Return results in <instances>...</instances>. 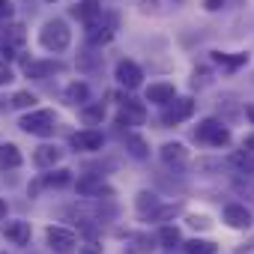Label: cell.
<instances>
[{
    "label": "cell",
    "instance_id": "cell-1",
    "mask_svg": "<svg viewBox=\"0 0 254 254\" xmlns=\"http://www.w3.org/2000/svg\"><path fill=\"white\" fill-rule=\"evenodd\" d=\"M69 39H72V33H69L66 21H60V18L48 21L39 30V42H42L45 51H63V48H69Z\"/></svg>",
    "mask_w": 254,
    "mask_h": 254
},
{
    "label": "cell",
    "instance_id": "cell-2",
    "mask_svg": "<svg viewBox=\"0 0 254 254\" xmlns=\"http://www.w3.org/2000/svg\"><path fill=\"white\" fill-rule=\"evenodd\" d=\"M21 132L36 135V138H51L54 135V111H30L27 117H21Z\"/></svg>",
    "mask_w": 254,
    "mask_h": 254
},
{
    "label": "cell",
    "instance_id": "cell-3",
    "mask_svg": "<svg viewBox=\"0 0 254 254\" xmlns=\"http://www.w3.org/2000/svg\"><path fill=\"white\" fill-rule=\"evenodd\" d=\"M194 138L200 141V144H209V147H227L230 144V132L224 129V126L218 123V120H203L197 129H194Z\"/></svg>",
    "mask_w": 254,
    "mask_h": 254
},
{
    "label": "cell",
    "instance_id": "cell-4",
    "mask_svg": "<svg viewBox=\"0 0 254 254\" xmlns=\"http://www.w3.org/2000/svg\"><path fill=\"white\" fill-rule=\"evenodd\" d=\"M191 114H194V99H177V102H168V108L162 114V123L165 126H180Z\"/></svg>",
    "mask_w": 254,
    "mask_h": 254
},
{
    "label": "cell",
    "instance_id": "cell-5",
    "mask_svg": "<svg viewBox=\"0 0 254 254\" xmlns=\"http://www.w3.org/2000/svg\"><path fill=\"white\" fill-rule=\"evenodd\" d=\"M114 30H117V15H108L105 21L96 18V21L87 24V39H90L93 45H105V42H111Z\"/></svg>",
    "mask_w": 254,
    "mask_h": 254
},
{
    "label": "cell",
    "instance_id": "cell-6",
    "mask_svg": "<svg viewBox=\"0 0 254 254\" xmlns=\"http://www.w3.org/2000/svg\"><path fill=\"white\" fill-rule=\"evenodd\" d=\"M144 120H147V111L135 99H126L123 102V111L117 114V126H141Z\"/></svg>",
    "mask_w": 254,
    "mask_h": 254
},
{
    "label": "cell",
    "instance_id": "cell-7",
    "mask_svg": "<svg viewBox=\"0 0 254 254\" xmlns=\"http://www.w3.org/2000/svg\"><path fill=\"white\" fill-rule=\"evenodd\" d=\"M141 69H138V63H132V60H120L117 63V81L126 87V90H135V87H141Z\"/></svg>",
    "mask_w": 254,
    "mask_h": 254
},
{
    "label": "cell",
    "instance_id": "cell-8",
    "mask_svg": "<svg viewBox=\"0 0 254 254\" xmlns=\"http://www.w3.org/2000/svg\"><path fill=\"white\" fill-rule=\"evenodd\" d=\"M78 194H84V197H111V189L102 183V177H96V174H87V177H81L78 180Z\"/></svg>",
    "mask_w": 254,
    "mask_h": 254
},
{
    "label": "cell",
    "instance_id": "cell-9",
    "mask_svg": "<svg viewBox=\"0 0 254 254\" xmlns=\"http://www.w3.org/2000/svg\"><path fill=\"white\" fill-rule=\"evenodd\" d=\"M75 233L72 230H66V227H48V245L54 248V251H60V254H66V251H72L75 248Z\"/></svg>",
    "mask_w": 254,
    "mask_h": 254
},
{
    "label": "cell",
    "instance_id": "cell-10",
    "mask_svg": "<svg viewBox=\"0 0 254 254\" xmlns=\"http://www.w3.org/2000/svg\"><path fill=\"white\" fill-rule=\"evenodd\" d=\"M224 221L236 230H245V227H251V212L242 203H227L224 206Z\"/></svg>",
    "mask_w": 254,
    "mask_h": 254
},
{
    "label": "cell",
    "instance_id": "cell-11",
    "mask_svg": "<svg viewBox=\"0 0 254 254\" xmlns=\"http://www.w3.org/2000/svg\"><path fill=\"white\" fill-rule=\"evenodd\" d=\"M102 132H93V129H84V132H75L72 135V147L75 150H102Z\"/></svg>",
    "mask_w": 254,
    "mask_h": 254
},
{
    "label": "cell",
    "instance_id": "cell-12",
    "mask_svg": "<svg viewBox=\"0 0 254 254\" xmlns=\"http://www.w3.org/2000/svg\"><path fill=\"white\" fill-rule=\"evenodd\" d=\"M60 69H63V66L54 63V60H33V63L24 66V75H27V78H51V75L60 72Z\"/></svg>",
    "mask_w": 254,
    "mask_h": 254
},
{
    "label": "cell",
    "instance_id": "cell-13",
    "mask_svg": "<svg viewBox=\"0 0 254 254\" xmlns=\"http://www.w3.org/2000/svg\"><path fill=\"white\" fill-rule=\"evenodd\" d=\"M72 15H75L78 21L90 24V21H96V18L102 15V3H99V0H81L78 6H72Z\"/></svg>",
    "mask_w": 254,
    "mask_h": 254
},
{
    "label": "cell",
    "instance_id": "cell-14",
    "mask_svg": "<svg viewBox=\"0 0 254 254\" xmlns=\"http://www.w3.org/2000/svg\"><path fill=\"white\" fill-rule=\"evenodd\" d=\"M63 159V150H57V147H39L36 153H33V162H36V168H42V171H48V168H54L57 162Z\"/></svg>",
    "mask_w": 254,
    "mask_h": 254
},
{
    "label": "cell",
    "instance_id": "cell-15",
    "mask_svg": "<svg viewBox=\"0 0 254 254\" xmlns=\"http://www.w3.org/2000/svg\"><path fill=\"white\" fill-rule=\"evenodd\" d=\"M174 84H150V90H147V102H156V105H168V102H174Z\"/></svg>",
    "mask_w": 254,
    "mask_h": 254
},
{
    "label": "cell",
    "instance_id": "cell-16",
    "mask_svg": "<svg viewBox=\"0 0 254 254\" xmlns=\"http://www.w3.org/2000/svg\"><path fill=\"white\" fill-rule=\"evenodd\" d=\"M6 239H12L15 245H27L30 242V224L27 221H9L6 224Z\"/></svg>",
    "mask_w": 254,
    "mask_h": 254
},
{
    "label": "cell",
    "instance_id": "cell-17",
    "mask_svg": "<svg viewBox=\"0 0 254 254\" xmlns=\"http://www.w3.org/2000/svg\"><path fill=\"white\" fill-rule=\"evenodd\" d=\"M21 153H18V147L15 144H3L0 147V168H6V171H12V168H21Z\"/></svg>",
    "mask_w": 254,
    "mask_h": 254
},
{
    "label": "cell",
    "instance_id": "cell-18",
    "mask_svg": "<svg viewBox=\"0 0 254 254\" xmlns=\"http://www.w3.org/2000/svg\"><path fill=\"white\" fill-rule=\"evenodd\" d=\"M126 150H129L135 159H147V156H150V147H147V141H144L141 135H135V132H129V135H126Z\"/></svg>",
    "mask_w": 254,
    "mask_h": 254
},
{
    "label": "cell",
    "instance_id": "cell-19",
    "mask_svg": "<svg viewBox=\"0 0 254 254\" xmlns=\"http://www.w3.org/2000/svg\"><path fill=\"white\" fill-rule=\"evenodd\" d=\"M230 165H233L239 174H254V153L239 150V153H233V156H230Z\"/></svg>",
    "mask_w": 254,
    "mask_h": 254
},
{
    "label": "cell",
    "instance_id": "cell-20",
    "mask_svg": "<svg viewBox=\"0 0 254 254\" xmlns=\"http://www.w3.org/2000/svg\"><path fill=\"white\" fill-rule=\"evenodd\" d=\"M87 99H90V90H87V84L75 81V84H69V87H66V102H69V105H84Z\"/></svg>",
    "mask_w": 254,
    "mask_h": 254
},
{
    "label": "cell",
    "instance_id": "cell-21",
    "mask_svg": "<svg viewBox=\"0 0 254 254\" xmlns=\"http://www.w3.org/2000/svg\"><path fill=\"white\" fill-rule=\"evenodd\" d=\"M135 206H138V212L147 218V215H153V212L159 209V197H156L153 191H141V194H138V200H135Z\"/></svg>",
    "mask_w": 254,
    "mask_h": 254
},
{
    "label": "cell",
    "instance_id": "cell-22",
    "mask_svg": "<svg viewBox=\"0 0 254 254\" xmlns=\"http://www.w3.org/2000/svg\"><path fill=\"white\" fill-rule=\"evenodd\" d=\"M215 251H218V245L209 242V239H191V242H186V254H215Z\"/></svg>",
    "mask_w": 254,
    "mask_h": 254
},
{
    "label": "cell",
    "instance_id": "cell-23",
    "mask_svg": "<svg viewBox=\"0 0 254 254\" xmlns=\"http://www.w3.org/2000/svg\"><path fill=\"white\" fill-rule=\"evenodd\" d=\"M212 60H215L218 66H227V69H236V66H242V63H248V54H233V57H230V54H221V51H218V54H212Z\"/></svg>",
    "mask_w": 254,
    "mask_h": 254
},
{
    "label": "cell",
    "instance_id": "cell-24",
    "mask_svg": "<svg viewBox=\"0 0 254 254\" xmlns=\"http://www.w3.org/2000/svg\"><path fill=\"white\" fill-rule=\"evenodd\" d=\"M162 159L171 165V162H183L186 159V147L183 144H165L162 147Z\"/></svg>",
    "mask_w": 254,
    "mask_h": 254
},
{
    "label": "cell",
    "instance_id": "cell-25",
    "mask_svg": "<svg viewBox=\"0 0 254 254\" xmlns=\"http://www.w3.org/2000/svg\"><path fill=\"white\" fill-rule=\"evenodd\" d=\"M102 117H105V105H90V108H84V111H81V120H84L87 126L102 123Z\"/></svg>",
    "mask_w": 254,
    "mask_h": 254
},
{
    "label": "cell",
    "instance_id": "cell-26",
    "mask_svg": "<svg viewBox=\"0 0 254 254\" xmlns=\"http://www.w3.org/2000/svg\"><path fill=\"white\" fill-rule=\"evenodd\" d=\"M159 242H162L165 248L180 245V230H177V227H162V230H159Z\"/></svg>",
    "mask_w": 254,
    "mask_h": 254
},
{
    "label": "cell",
    "instance_id": "cell-27",
    "mask_svg": "<svg viewBox=\"0 0 254 254\" xmlns=\"http://www.w3.org/2000/svg\"><path fill=\"white\" fill-rule=\"evenodd\" d=\"M45 183H48V186H69V183H72V174L60 168V171L48 174V177H45Z\"/></svg>",
    "mask_w": 254,
    "mask_h": 254
},
{
    "label": "cell",
    "instance_id": "cell-28",
    "mask_svg": "<svg viewBox=\"0 0 254 254\" xmlns=\"http://www.w3.org/2000/svg\"><path fill=\"white\" fill-rule=\"evenodd\" d=\"M33 105H36V96H33V93H27V90L12 96V108H33Z\"/></svg>",
    "mask_w": 254,
    "mask_h": 254
},
{
    "label": "cell",
    "instance_id": "cell-29",
    "mask_svg": "<svg viewBox=\"0 0 254 254\" xmlns=\"http://www.w3.org/2000/svg\"><path fill=\"white\" fill-rule=\"evenodd\" d=\"M150 236H135V245L129 248V251H126V254H150Z\"/></svg>",
    "mask_w": 254,
    "mask_h": 254
},
{
    "label": "cell",
    "instance_id": "cell-30",
    "mask_svg": "<svg viewBox=\"0 0 254 254\" xmlns=\"http://www.w3.org/2000/svg\"><path fill=\"white\" fill-rule=\"evenodd\" d=\"M189 224L203 230V227H209V218H203V215H191V218H189Z\"/></svg>",
    "mask_w": 254,
    "mask_h": 254
},
{
    "label": "cell",
    "instance_id": "cell-31",
    "mask_svg": "<svg viewBox=\"0 0 254 254\" xmlns=\"http://www.w3.org/2000/svg\"><path fill=\"white\" fill-rule=\"evenodd\" d=\"M12 15V6H9V0H0V21H6Z\"/></svg>",
    "mask_w": 254,
    "mask_h": 254
},
{
    "label": "cell",
    "instance_id": "cell-32",
    "mask_svg": "<svg viewBox=\"0 0 254 254\" xmlns=\"http://www.w3.org/2000/svg\"><path fill=\"white\" fill-rule=\"evenodd\" d=\"M9 81H15V78H12V72H9V66L0 63V84H9Z\"/></svg>",
    "mask_w": 254,
    "mask_h": 254
},
{
    "label": "cell",
    "instance_id": "cell-33",
    "mask_svg": "<svg viewBox=\"0 0 254 254\" xmlns=\"http://www.w3.org/2000/svg\"><path fill=\"white\" fill-rule=\"evenodd\" d=\"M224 3H227V0H206V3H203V6H206V9H221Z\"/></svg>",
    "mask_w": 254,
    "mask_h": 254
},
{
    "label": "cell",
    "instance_id": "cell-34",
    "mask_svg": "<svg viewBox=\"0 0 254 254\" xmlns=\"http://www.w3.org/2000/svg\"><path fill=\"white\" fill-rule=\"evenodd\" d=\"M242 150H248V153H254V135H248V138L242 141Z\"/></svg>",
    "mask_w": 254,
    "mask_h": 254
},
{
    "label": "cell",
    "instance_id": "cell-35",
    "mask_svg": "<svg viewBox=\"0 0 254 254\" xmlns=\"http://www.w3.org/2000/svg\"><path fill=\"white\" fill-rule=\"evenodd\" d=\"M245 117H248V120H251V123H254V102H251V105H248V108H245Z\"/></svg>",
    "mask_w": 254,
    "mask_h": 254
},
{
    "label": "cell",
    "instance_id": "cell-36",
    "mask_svg": "<svg viewBox=\"0 0 254 254\" xmlns=\"http://www.w3.org/2000/svg\"><path fill=\"white\" fill-rule=\"evenodd\" d=\"M6 215V200H0V218Z\"/></svg>",
    "mask_w": 254,
    "mask_h": 254
},
{
    "label": "cell",
    "instance_id": "cell-37",
    "mask_svg": "<svg viewBox=\"0 0 254 254\" xmlns=\"http://www.w3.org/2000/svg\"><path fill=\"white\" fill-rule=\"evenodd\" d=\"M0 111H3V105H0Z\"/></svg>",
    "mask_w": 254,
    "mask_h": 254
},
{
    "label": "cell",
    "instance_id": "cell-38",
    "mask_svg": "<svg viewBox=\"0 0 254 254\" xmlns=\"http://www.w3.org/2000/svg\"><path fill=\"white\" fill-rule=\"evenodd\" d=\"M0 254H6V251H0Z\"/></svg>",
    "mask_w": 254,
    "mask_h": 254
}]
</instances>
